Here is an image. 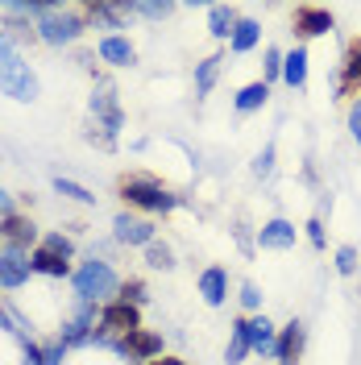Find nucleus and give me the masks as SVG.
<instances>
[{
    "label": "nucleus",
    "instance_id": "30",
    "mask_svg": "<svg viewBox=\"0 0 361 365\" xmlns=\"http://www.w3.org/2000/svg\"><path fill=\"white\" fill-rule=\"evenodd\" d=\"M42 250H50V253H59V257H75V241H71L67 232H46L42 237Z\"/></svg>",
    "mask_w": 361,
    "mask_h": 365
},
{
    "label": "nucleus",
    "instance_id": "31",
    "mask_svg": "<svg viewBox=\"0 0 361 365\" xmlns=\"http://www.w3.org/2000/svg\"><path fill=\"white\" fill-rule=\"evenodd\" d=\"M283 79V50H266V63H262V83L270 88V83H278Z\"/></svg>",
    "mask_w": 361,
    "mask_h": 365
},
{
    "label": "nucleus",
    "instance_id": "15",
    "mask_svg": "<svg viewBox=\"0 0 361 365\" xmlns=\"http://www.w3.org/2000/svg\"><path fill=\"white\" fill-rule=\"evenodd\" d=\"M96 54L108 63V67H133L137 63V46L125 38V34H104L96 42Z\"/></svg>",
    "mask_w": 361,
    "mask_h": 365
},
{
    "label": "nucleus",
    "instance_id": "37",
    "mask_svg": "<svg viewBox=\"0 0 361 365\" xmlns=\"http://www.w3.org/2000/svg\"><path fill=\"white\" fill-rule=\"evenodd\" d=\"M42 349H46V365H63V357H67V344L63 341H50Z\"/></svg>",
    "mask_w": 361,
    "mask_h": 365
},
{
    "label": "nucleus",
    "instance_id": "28",
    "mask_svg": "<svg viewBox=\"0 0 361 365\" xmlns=\"http://www.w3.org/2000/svg\"><path fill=\"white\" fill-rule=\"evenodd\" d=\"M54 191H59V195H67V200H75V204H83V207H91V204H96V195H91V191L83 187V182L63 179V175L54 179Z\"/></svg>",
    "mask_w": 361,
    "mask_h": 365
},
{
    "label": "nucleus",
    "instance_id": "9",
    "mask_svg": "<svg viewBox=\"0 0 361 365\" xmlns=\"http://www.w3.org/2000/svg\"><path fill=\"white\" fill-rule=\"evenodd\" d=\"M96 324H100V307H96V303H75V312L63 319V332H59V341L67 344V349H75V344H91Z\"/></svg>",
    "mask_w": 361,
    "mask_h": 365
},
{
    "label": "nucleus",
    "instance_id": "6",
    "mask_svg": "<svg viewBox=\"0 0 361 365\" xmlns=\"http://www.w3.org/2000/svg\"><path fill=\"white\" fill-rule=\"evenodd\" d=\"M29 278H34L29 250H21V245H4V241H0V287H4V291H21Z\"/></svg>",
    "mask_w": 361,
    "mask_h": 365
},
{
    "label": "nucleus",
    "instance_id": "13",
    "mask_svg": "<svg viewBox=\"0 0 361 365\" xmlns=\"http://www.w3.org/2000/svg\"><path fill=\"white\" fill-rule=\"evenodd\" d=\"M0 241H4V245H21V250H38V245H42L38 225H34L25 212H13V216L0 220Z\"/></svg>",
    "mask_w": 361,
    "mask_h": 365
},
{
    "label": "nucleus",
    "instance_id": "27",
    "mask_svg": "<svg viewBox=\"0 0 361 365\" xmlns=\"http://www.w3.org/2000/svg\"><path fill=\"white\" fill-rule=\"evenodd\" d=\"M129 13L150 17V21H166V17L175 13V4H171V0H133V4H129Z\"/></svg>",
    "mask_w": 361,
    "mask_h": 365
},
{
    "label": "nucleus",
    "instance_id": "32",
    "mask_svg": "<svg viewBox=\"0 0 361 365\" xmlns=\"http://www.w3.org/2000/svg\"><path fill=\"white\" fill-rule=\"evenodd\" d=\"M116 299H125V303H137V307H141V303H146V282H141V278H125L121 291H116Z\"/></svg>",
    "mask_w": 361,
    "mask_h": 365
},
{
    "label": "nucleus",
    "instance_id": "19",
    "mask_svg": "<svg viewBox=\"0 0 361 365\" xmlns=\"http://www.w3.org/2000/svg\"><path fill=\"white\" fill-rule=\"evenodd\" d=\"M274 344H278V324H270L266 316H249V349L274 357Z\"/></svg>",
    "mask_w": 361,
    "mask_h": 365
},
{
    "label": "nucleus",
    "instance_id": "3",
    "mask_svg": "<svg viewBox=\"0 0 361 365\" xmlns=\"http://www.w3.org/2000/svg\"><path fill=\"white\" fill-rule=\"evenodd\" d=\"M0 91H4L9 100H21V104L38 100V75L29 71L25 54L9 42L4 34H0Z\"/></svg>",
    "mask_w": 361,
    "mask_h": 365
},
{
    "label": "nucleus",
    "instance_id": "1",
    "mask_svg": "<svg viewBox=\"0 0 361 365\" xmlns=\"http://www.w3.org/2000/svg\"><path fill=\"white\" fill-rule=\"evenodd\" d=\"M71 291H75V303H96L100 307V303L116 299L121 278H116V270L104 257H88V262H79L71 270Z\"/></svg>",
    "mask_w": 361,
    "mask_h": 365
},
{
    "label": "nucleus",
    "instance_id": "2",
    "mask_svg": "<svg viewBox=\"0 0 361 365\" xmlns=\"http://www.w3.org/2000/svg\"><path fill=\"white\" fill-rule=\"evenodd\" d=\"M34 29L46 46H71L88 34L83 9H63V4H42V13L34 17Z\"/></svg>",
    "mask_w": 361,
    "mask_h": 365
},
{
    "label": "nucleus",
    "instance_id": "35",
    "mask_svg": "<svg viewBox=\"0 0 361 365\" xmlns=\"http://www.w3.org/2000/svg\"><path fill=\"white\" fill-rule=\"evenodd\" d=\"M270 170H274V145H262V154L253 158V175H262V179H266Z\"/></svg>",
    "mask_w": 361,
    "mask_h": 365
},
{
    "label": "nucleus",
    "instance_id": "5",
    "mask_svg": "<svg viewBox=\"0 0 361 365\" xmlns=\"http://www.w3.org/2000/svg\"><path fill=\"white\" fill-rule=\"evenodd\" d=\"M332 29H337V17H332L328 9H320V4H295L291 34L299 38V46L312 42V38H324V34H332Z\"/></svg>",
    "mask_w": 361,
    "mask_h": 365
},
{
    "label": "nucleus",
    "instance_id": "38",
    "mask_svg": "<svg viewBox=\"0 0 361 365\" xmlns=\"http://www.w3.org/2000/svg\"><path fill=\"white\" fill-rule=\"evenodd\" d=\"M25 365H46V349L42 344H34V341H25Z\"/></svg>",
    "mask_w": 361,
    "mask_h": 365
},
{
    "label": "nucleus",
    "instance_id": "43",
    "mask_svg": "<svg viewBox=\"0 0 361 365\" xmlns=\"http://www.w3.org/2000/svg\"><path fill=\"white\" fill-rule=\"evenodd\" d=\"M133 365H137V361H133Z\"/></svg>",
    "mask_w": 361,
    "mask_h": 365
},
{
    "label": "nucleus",
    "instance_id": "20",
    "mask_svg": "<svg viewBox=\"0 0 361 365\" xmlns=\"http://www.w3.org/2000/svg\"><path fill=\"white\" fill-rule=\"evenodd\" d=\"M237 21H241V13H237L233 4H212V9H208V34H212L216 42H228L233 29H237Z\"/></svg>",
    "mask_w": 361,
    "mask_h": 365
},
{
    "label": "nucleus",
    "instance_id": "39",
    "mask_svg": "<svg viewBox=\"0 0 361 365\" xmlns=\"http://www.w3.org/2000/svg\"><path fill=\"white\" fill-rule=\"evenodd\" d=\"M349 133H353V141H361V100H353V108H349Z\"/></svg>",
    "mask_w": 361,
    "mask_h": 365
},
{
    "label": "nucleus",
    "instance_id": "21",
    "mask_svg": "<svg viewBox=\"0 0 361 365\" xmlns=\"http://www.w3.org/2000/svg\"><path fill=\"white\" fill-rule=\"evenodd\" d=\"M249 353H253V349H249V316H241V319H233V328H228L225 361H228V365H241Z\"/></svg>",
    "mask_w": 361,
    "mask_h": 365
},
{
    "label": "nucleus",
    "instance_id": "25",
    "mask_svg": "<svg viewBox=\"0 0 361 365\" xmlns=\"http://www.w3.org/2000/svg\"><path fill=\"white\" fill-rule=\"evenodd\" d=\"M266 100H270V88L262 83V79H253L245 88L237 91V100H233V108L245 116V113H258V108H266Z\"/></svg>",
    "mask_w": 361,
    "mask_h": 365
},
{
    "label": "nucleus",
    "instance_id": "17",
    "mask_svg": "<svg viewBox=\"0 0 361 365\" xmlns=\"http://www.w3.org/2000/svg\"><path fill=\"white\" fill-rule=\"evenodd\" d=\"M295 237H299V228L291 220H283V216H274V220H266V225L258 228V245L262 250H291Z\"/></svg>",
    "mask_w": 361,
    "mask_h": 365
},
{
    "label": "nucleus",
    "instance_id": "7",
    "mask_svg": "<svg viewBox=\"0 0 361 365\" xmlns=\"http://www.w3.org/2000/svg\"><path fill=\"white\" fill-rule=\"evenodd\" d=\"M91 116L100 120V129H104V141L113 145L116 133L125 129V116H121V104H116V91L108 83H100V88L91 91Z\"/></svg>",
    "mask_w": 361,
    "mask_h": 365
},
{
    "label": "nucleus",
    "instance_id": "22",
    "mask_svg": "<svg viewBox=\"0 0 361 365\" xmlns=\"http://www.w3.org/2000/svg\"><path fill=\"white\" fill-rule=\"evenodd\" d=\"M283 83L295 91L307 83V46H295L291 54H283Z\"/></svg>",
    "mask_w": 361,
    "mask_h": 365
},
{
    "label": "nucleus",
    "instance_id": "12",
    "mask_svg": "<svg viewBox=\"0 0 361 365\" xmlns=\"http://www.w3.org/2000/svg\"><path fill=\"white\" fill-rule=\"evenodd\" d=\"M337 96H361V38H349L337 71Z\"/></svg>",
    "mask_w": 361,
    "mask_h": 365
},
{
    "label": "nucleus",
    "instance_id": "33",
    "mask_svg": "<svg viewBox=\"0 0 361 365\" xmlns=\"http://www.w3.org/2000/svg\"><path fill=\"white\" fill-rule=\"evenodd\" d=\"M241 307H245L249 316H262V291H258V282H241Z\"/></svg>",
    "mask_w": 361,
    "mask_h": 365
},
{
    "label": "nucleus",
    "instance_id": "18",
    "mask_svg": "<svg viewBox=\"0 0 361 365\" xmlns=\"http://www.w3.org/2000/svg\"><path fill=\"white\" fill-rule=\"evenodd\" d=\"M200 295H203L208 307H225V299H228V270L208 266V270L200 274Z\"/></svg>",
    "mask_w": 361,
    "mask_h": 365
},
{
    "label": "nucleus",
    "instance_id": "41",
    "mask_svg": "<svg viewBox=\"0 0 361 365\" xmlns=\"http://www.w3.org/2000/svg\"><path fill=\"white\" fill-rule=\"evenodd\" d=\"M0 328H4V332H21V328H17V319L9 316L4 307H0Z\"/></svg>",
    "mask_w": 361,
    "mask_h": 365
},
{
    "label": "nucleus",
    "instance_id": "10",
    "mask_svg": "<svg viewBox=\"0 0 361 365\" xmlns=\"http://www.w3.org/2000/svg\"><path fill=\"white\" fill-rule=\"evenodd\" d=\"M121 357H129L137 365H150L162 357V336L158 332H150V328H137L129 336H121Z\"/></svg>",
    "mask_w": 361,
    "mask_h": 365
},
{
    "label": "nucleus",
    "instance_id": "40",
    "mask_svg": "<svg viewBox=\"0 0 361 365\" xmlns=\"http://www.w3.org/2000/svg\"><path fill=\"white\" fill-rule=\"evenodd\" d=\"M13 212H17V204H13V195H9V191L0 187V220H4V216H13Z\"/></svg>",
    "mask_w": 361,
    "mask_h": 365
},
{
    "label": "nucleus",
    "instance_id": "11",
    "mask_svg": "<svg viewBox=\"0 0 361 365\" xmlns=\"http://www.w3.org/2000/svg\"><path fill=\"white\" fill-rule=\"evenodd\" d=\"M113 237L121 245H137V250H146V245H154L158 241V228L150 225V220H141V216H129V212H121L113 220Z\"/></svg>",
    "mask_w": 361,
    "mask_h": 365
},
{
    "label": "nucleus",
    "instance_id": "14",
    "mask_svg": "<svg viewBox=\"0 0 361 365\" xmlns=\"http://www.w3.org/2000/svg\"><path fill=\"white\" fill-rule=\"evenodd\" d=\"M303 349H307V328L291 319V324H283L278 328V344H274V361L278 365H295L303 357Z\"/></svg>",
    "mask_w": 361,
    "mask_h": 365
},
{
    "label": "nucleus",
    "instance_id": "36",
    "mask_svg": "<svg viewBox=\"0 0 361 365\" xmlns=\"http://www.w3.org/2000/svg\"><path fill=\"white\" fill-rule=\"evenodd\" d=\"M303 228H307V241H312L316 250H324V245H328V237H324V220H320V216H312Z\"/></svg>",
    "mask_w": 361,
    "mask_h": 365
},
{
    "label": "nucleus",
    "instance_id": "34",
    "mask_svg": "<svg viewBox=\"0 0 361 365\" xmlns=\"http://www.w3.org/2000/svg\"><path fill=\"white\" fill-rule=\"evenodd\" d=\"M337 274H345V278L357 274V250L353 245H340L337 250Z\"/></svg>",
    "mask_w": 361,
    "mask_h": 365
},
{
    "label": "nucleus",
    "instance_id": "16",
    "mask_svg": "<svg viewBox=\"0 0 361 365\" xmlns=\"http://www.w3.org/2000/svg\"><path fill=\"white\" fill-rule=\"evenodd\" d=\"M83 17L88 25H100V29H125V17H129V4H108V0H91L83 4Z\"/></svg>",
    "mask_w": 361,
    "mask_h": 365
},
{
    "label": "nucleus",
    "instance_id": "26",
    "mask_svg": "<svg viewBox=\"0 0 361 365\" xmlns=\"http://www.w3.org/2000/svg\"><path fill=\"white\" fill-rule=\"evenodd\" d=\"M220 54H208L203 63H195V96H208V91L216 88V75H220Z\"/></svg>",
    "mask_w": 361,
    "mask_h": 365
},
{
    "label": "nucleus",
    "instance_id": "24",
    "mask_svg": "<svg viewBox=\"0 0 361 365\" xmlns=\"http://www.w3.org/2000/svg\"><path fill=\"white\" fill-rule=\"evenodd\" d=\"M258 42H262V25L241 17L237 29H233V38H228V50H233V54H249V50H258Z\"/></svg>",
    "mask_w": 361,
    "mask_h": 365
},
{
    "label": "nucleus",
    "instance_id": "23",
    "mask_svg": "<svg viewBox=\"0 0 361 365\" xmlns=\"http://www.w3.org/2000/svg\"><path fill=\"white\" fill-rule=\"evenodd\" d=\"M29 262H34V274H46V278H71V262L67 257H59V253L50 250H29Z\"/></svg>",
    "mask_w": 361,
    "mask_h": 365
},
{
    "label": "nucleus",
    "instance_id": "4",
    "mask_svg": "<svg viewBox=\"0 0 361 365\" xmlns=\"http://www.w3.org/2000/svg\"><path fill=\"white\" fill-rule=\"evenodd\" d=\"M116 191H121V200L137 212H175L179 207V195L175 191H166L158 179H150V175H125V179L116 182Z\"/></svg>",
    "mask_w": 361,
    "mask_h": 365
},
{
    "label": "nucleus",
    "instance_id": "29",
    "mask_svg": "<svg viewBox=\"0 0 361 365\" xmlns=\"http://www.w3.org/2000/svg\"><path fill=\"white\" fill-rule=\"evenodd\" d=\"M146 262L154 270H175V250L166 241H154V245H146Z\"/></svg>",
    "mask_w": 361,
    "mask_h": 365
},
{
    "label": "nucleus",
    "instance_id": "8",
    "mask_svg": "<svg viewBox=\"0 0 361 365\" xmlns=\"http://www.w3.org/2000/svg\"><path fill=\"white\" fill-rule=\"evenodd\" d=\"M100 328L113 336H129L141 328V307L125 303V299H108V303H100Z\"/></svg>",
    "mask_w": 361,
    "mask_h": 365
},
{
    "label": "nucleus",
    "instance_id": "42",
    "mask_svg": "<svg viewBox=\"0 0 361 365\" xmlns=\"http://www.w3.org/2000/svg\"><path fill=\"white\" fill-rule=\"evenodd\" d=\"M150 365H187V361H183V357H166V353H162L158 361H150Z\"/></svg>",
    "mask_w": 361,
    "mask_h": 365
}]
</instances>
